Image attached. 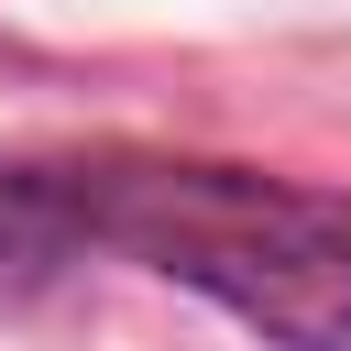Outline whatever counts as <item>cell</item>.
Wrapping results in <instances>:
<instances>
[{"label":"cell","instance_id":"cell-1","mask_svg":"<svg viewBox=\"0 0 351 351\" xmlns=\"http://www.w3.org/2000/svg\"><path fill=\"white\" fill-rule=\"evenodd\" d=\"M132 252L165 285H197L285 351H351V197L285 186L252 165L186 154H77L0 176V252Z\"/></svg>","mask_w":351,"mask_h":351}]
</instances>
